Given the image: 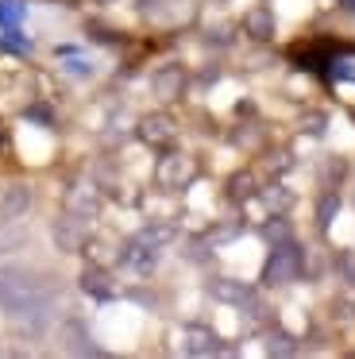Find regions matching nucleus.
Masks as SVG:
<instances>
[{
  "mask_svg": "<svg viewBox=\"0 0 355 359\" xmlns=\"http://www.w3.org/2000/svg\"><path fill=\"white\" fill-rule=\"evenodd\" d=\"M54 243H58V251H77L85 243V228H81V217H74V212H66V217L54 220L51 228Z\"/></svg>",
  "mask_w": 355,
  "mask_h": 359,
  "instance_id": "6",
  "label": "nucleus"
},
{
  "mask_svg": "<svg viewBox=\"0 0 355 359\" xmlns=\"http://www.w3.org/2000/svg\"><path fill=\"white\" fill-rule=\"evenodd\" d=\"M174 135H178V128L170 116H147L143 124H139V140H143L147 147H166Z\"/></svg>",
  "mask_w": 355,
  "mask_h": 359,
  "instance_id": "7",
  "label": "nucleus"
},
{
  "mask_svg": "<svg viewBox=\"0 0 355 359\" xmlns=\"http://www.w3.org/2000/svg\"><path fill=\"white\" fill-rule=\"evenodd\" d=\"M340 271L347 282H355V255H340Z\"/></svg>",
  "mask_w": 355,
  "mask_h": 359,
  "instance_id": "16",
  "label": "nucleus"
},
{
  "mask_svg": "<svg viewBox=\"0 0 355 359\" xmlns=\"http://www.w3.org/2000/svg\"><path fill=\"white\" fill-rule=\"evenodd\" d=\"M151 89L162 97V101H174V97L185 93V70L178 62H166L151 74Z\"/></svg>",
  "mask_w": 355,
  "mask_h": 359,
  "instance_id": "4",
  "label": "nucleus"
},
{
  "mask_svg": "<svg viewBox=\"0 0 355 359\" xmlns=\"http://www.w3.org/2000/svg\"><path fill=\"white\" fill-rule=\"evenodd\" d=\"M193 174H197V166H193V158L182 155V151H170V155H162L159 166H154V178H159V186H166V189L189 186Z\"/></svg>",
  "mask_w": 355,
  "mask_h": 359,
  "instance_id": "3",
  "label": "nucleus"
},
{
  "mask_svg": "<svg viewBox=\"0 0 355 359\" xmlns=\"http://www.w3.org/2000/svg\"><path fill=\"white\" fill-rule=\"evenodd\" d=\"M81 286H85V294H93V297H108V294H112V282H108L105 271H89L81 278Z\"/></svg>",
  "mask_w": 355,
  "mask_h": 359,
  "instance_id": "12",
  "label": "nucleus"
},
{
  "mask_svg": "<svg viewBox=\"0 0 355 359\" xmlns=\"http://www.w3.org/2000/svg\"><path fill=\"white\" fill-rule=\"evenodd\" d=\"M247 32H251L255 39H270V35H274V16H270L267 8H251L247 12Z\"/></svg>",
  "mask_w": 355,
  "mask_h": 359,
  "instance_id": "11",
  "label": "nucleus"
},
{
  "mask_svg": "<svg viewBox=\"0 0 355 359\" xmlns=\"http://www.w3.org/2000/svg\"><path fill=\"white\" fill-rule=\"evenodd\" d=\"M301 274V251H297V243H278L274 251H270V259H267V266H262V282L267 286H286V282H293Z\"/></svg>",
  "mask_w": 355,
  "mask_h": 359,
  "instance_id": "2",
  "label": "nucleus"
},
{
  "mask_svg": "<svg viewBox=\"0 0 355 359\" xmlns=\"http://www.w3.org/2000/svg\"><path fill=\"white\" fill-rule=\"evenodd\" d=\"M336 205H340V201H336L332 194L324 197V205H321V228H328V224H332V212H336Z\"/></svg>",
  "mask_w": 355,
  "mask_h": 359,
  "instance_id": "15",
  "label": "nucleus"
},
{
  "mask_svg": "<svg viewBox=\"0 0 355 359\" xmlns=\"http://www.w3.org/2000/svg\"><path fill=\"white\" fill-rule=\"evenodd\" d=\"M185 351H189V355H216V351H220V340H216V332L193 325V328H185Z\"/></svg>",
  "mask_w": 355,
  "mask_h": 359,
  "instance_id": "9",
  "label": "nucleus"
},
{
  "mask_svg": "<svg viewBox=\"0 0 355 359\" xmlns=\"http://www.w3.org/2000/svg\"><path fill=\"white\" fill-rule=\"evenodd\" d=\"M0 147H4V132H0Z\"/></svg>",
  "mask_w": 355,
  "mask_h": 359,
  "instance_id": "19",
  "label": "nucleus"
},
{
  "mask_svg": "<svg viewBox=\"0 0 355 359\" xmlns=\"http://www.w3.org/2000/svg\"><path fill=\"white\" fill-rule=\"evenodd\" d=\"M166 240H170V228H147V232H139L135 240H128V248L120 255L123 266L135 274H151L162 259V243Z\"/></svg>",
  "mask_w": 355,
  "mask_h": 359,
  "instance_id": "1",
  "label": "nucleus"
},
{
  "mask_svg": "<svg viewBox=\"0 0 355 359\" xmlns=\"http://www.w3.org/2000/svg\"><path fill=\"white\" fill-rule=\"evenodd\" d=\"M66 209L74 212V217H81V220L97 217V209H100L97 189H93V186H74V189L66 194Z\"/></svg>",
  "mask_w": 355,
  "mask_h": 359,
  "instance_id": "8",
  "label": "nucleus"
},
{
  "mask_svg": "<svg viewBox=\"0 0 355 359\" xmlns=\"http://www.w3.org/2000/svg\"><path fill=\"white\" fill-rule=\"evenodd\" d=\"M0 16H4V20H20V4H8V0H0Z\"/></svg>",
  "mask_w": 355,
  "mask_h": 359,
  "instance_id": "17",
  "label": "nucleus"
},
{
  "mask_svg": "<svg viewBox=\"0 0 355 359\" xmlns=\"http://www.w3.org/2000/svg\"><path fill=\"white\" fill-rule=\"evenodd\" d=\"M27 209H31V186L12 182V186L0 194V224H12V220H20Z\"/></svg>",
  "mask_w": 355,
  "mask_h": 359,
  "instance_id": "5",
  "label": "nucleus"
},
{
  "mask_svg": "<svg viewBox=\"0 0 355 359\" xmlns=\"http://www.w3.org/2000/svg\"><path fill=\"white\" fill-rule=\"evenodd\" d=\"M344 8H355V0H344Z\"/></svg>",
  "mask_w": 355,
  "mask_h": 359,
  "instance_id": "18",
  "label": "nucleus"
},
{
  "mask_svg": "<svg viewBox=\"0 0 355 359\" xmlns=\"http://www.w3.org/2000/svg\"><path fill=\"white\" fill-rule=\"evenodd\" d=\"M228 194L236 197V201L251 197V194H255V178H251V174H236V178H232V189H228Z\"/></svg>",
  "mask_w": 355,
  "mask_h": 359,
  "instance_id": "13",
  "label": "nucleus"
},
{
  "mask_svg": "<svg viewBox=\"0 0 355 359\" xmlns=\"http://www.w3.org/2000/svg\"><path fill=\"white\" fill-rule=\"evenodd\" d=\"M267 351H270V355H293V336H286V332L270 336Z\"/></svg>",
  "mask_w": 355,
  "mask_h": 359,
  "instance_id": "14",
  "label": "nucleus"
},
{
  "mask_svg": "<svg viewBox=\"0 0 355 359\" xmlns=\"http://www.w3.org/2000/svg\"><path fill=\"white\" fill-rule=\"evenodd\" d=\"M58 58H62V70H66L69 78H89V74L97 70V66L89 62V55H81V50H74V47H62Z\"/></svg>",
  "mask_w": 355,
  "mask_h": 359,
  "instance_id": "10",
  "label": "nucleus"
}]
</instances>
